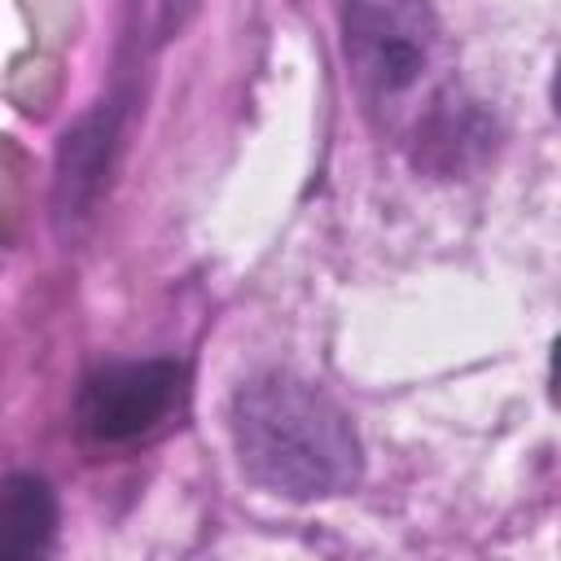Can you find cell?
Returning a JSON list of instances; mask_svg holds the SVG:
<instances>
[{
  "mask_svg": "<svg viewBox=\"0 0 561 561\" xmlns=\"http://www.w3.org/2000/svg\"><path fill=\"white\" fill-rule=\"evenodd\" d=\"M228 434L245 482L294 504L351 495L364 478V447L342 403L280 368L232 390Z\"/></svg>",
  "mask_w": 561,
  "mask_h": 561,
  "instance_id": "obj_2",
  "label": "cell"
},
{
  "mask_svg": "<svg viewBox=\"0 0 561 561\" xmlns=\"http://www.w3.org/2000/svg\"><path fill=\"white\" fill-rule=\"evenodd\" d=\"M114 136H118V118L114 110L105 114H92L83 118L75 131H66V145H61V175H57V215L75 219V215H88L92 197L101 193V175H105V158L114 149Z\"/></svg>",
  "mask_w": 561,
  "mask_h": 561,
  "instance_id": "obj_5",
  "label": "cell"
},
{
  "mask_svg": "<svg viewBox=\"0 0 561 561\" xmlns=\"http://www.w3.org/2000/svg\"><path fill=\"white\" fill-rule=\"evenodd\" d=\"M57 539V495L39 473L0 478V561L44 557Z\"/></svg>",
  "mask_w": 561,
  "mask_h": 561,
  "instance_id": "obj_4",
  "label": "cell"
},
{
  "mask_svg": "<svg viewBox=\"0 0 561 561\" xmlns=\"http://www.w3.org/2000/svg\"><path fill=\"white\" fill-rule=\"evenodd\" d=\"M346 79L368 123L430 175H465L491 145V114L456 75L430 0H337Z\"/></svg>",
  "mask_w": 561,
  "mask_h": 561,
  "instance_id": "obj_1",
  "label": "cell"
},
{
  "mask_svg": "<svg viewBox=\"0 0 561 561\" xmlns=\"http://www.w3.org/2000/svg\"><path fill=\"white\" fill-rule=\"evenodd\" d=\"M184 408L188 364L123 359L83 377L75 399V425L92 447H136L180 425Z\"/></svg>",
  "mask_w": 561,
  "mask_h": 561,
  "instance_id": "obj_3",
  "label": "cell"
}]
</instances>
